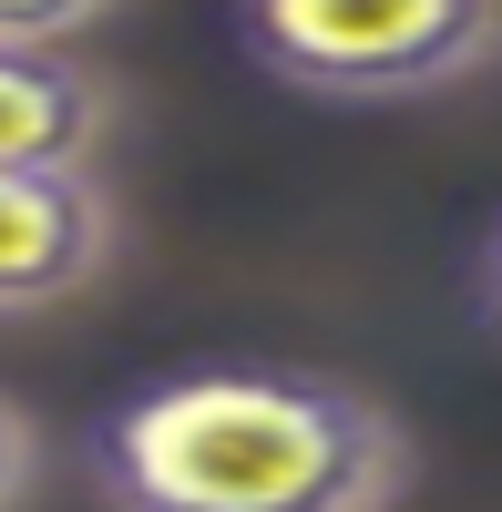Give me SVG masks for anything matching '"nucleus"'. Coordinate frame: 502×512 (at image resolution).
<instances>
[{
	"instance_id": "nucleus-1",
	"label": "nucleus",
	"mask_w": 502,
	"mask_h": 512,
	"mask_svg": "<svg viewBox=\"0 0 502 512\" xmlns=\"http://www.w3.org/2000/svg\"><path fill=\"white\" fill-rule=\"evenodd\" d=\"M103 512H400L410 420L328 369L205 359L123 390L82 431Z\"/></svg>"
},
{
	"instance_id": "nucleus-2",
	"label": "nucleus",
	"mask_w": 502,
	"mask_h": 512,
	"mask_svg": "<svg viewBox=\"0 0 502 512\" xmlns=\"http://www.w3.org/2000/svg\"><path fill=\"white\" fill-rule=\"evenodd\" d=\"M236 41L318 103H431L502 62V0H236Z\"/></svg>"
},
{
	"instance_id": "nucleus-3",
	"label": "nucleus",
	"mask_w": 502,
	"mask_h": 512,
	"mask_svg": "<svg viewBox=\"0 0 502 512\" xmlns=\"http://www.w3.org/2000/svg\"><path fill=\"white\" fill-rule=\"evenodd\" d=\"M123 256V205L113 185L82 175H0V318L62 308Z\"/></svg>"
},
{
	"instance_id": "nucleus-4",
	"label": "nucleus",
	"mask_w": 502,
	"mask_h": 512,
	"mask_svg": "<svg viewBox=\"0 0 502 512\" xmlns=\"http://www.w3.org/2000/svg\"><path fill=\"white\" fill-rule=\"evenodd\" d=\"M113 134V82L82 41H0V175H82Z\"/></svg>"
},
{
	"instance_id": "nucleus-5",
	"label": "nucleus",
	"mask_w": 502,
	"mask_h": 512,
	"mask_svg": "<svg viewBox=\"0 0 502 512\" xmlns=\"http://www.w3.org/2000/svg\"><path fill=\"white\" fill-rule=\"evenodd\" d=\"M113 21V0H0V41H82Z\"/></svg>"
},
{
	"instance_id": "nucleus-6",
	"label": "nucleus",
	"mask_w": 502,
	"mask_h": 512,
	"mask_svg": "<svg viewBox=\"0 0 502 512\" xmlns=\"http://www.w3.org/2000/svg\"><path fill=\"white\" fill-rule=\"evenodd\" d=\"M31 482H41V420H31L11 390H0V512H21Z\"/></svg>"
},
{
	"instance_id": "nucleus-7",
	"label": "nucleus",
	"mask_w": 502,
	"mask_h": 512,
	"mask_svg": "<svg viewBox=\"0 0 502 512\" xmlns=\"http://www.w3.org/2000/svg\"><path fill=\"white\" fill-rule=\"evenodd\" d=\"M472 297H482V318H492V338H502V216H492V236H482V256H472Z\"/></svg>"
}]
</instances>
